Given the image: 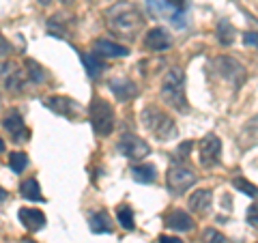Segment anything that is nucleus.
<instances>
[{"label": "nucleus", "mask_w": 258, "mask_h": 243, "mask_svg": "<svg viewBox=\"0 0 258 243\" xmlns=\"http://www.w3.org/2000/svg\"><path fill=\"white\" fill-rule=\"evenodd\" d=\"M103 18H106L108 28L114 35L129 39V41L138 37L140 30L144 28V15L134 3H114L106 9Z\"/></svg>", "instance_id": "f257e3e1"}, {"label": "nucleus", "mask_w": 258, "mask_h": 243, "mask_svg": "<svg viewBox=\"0 0 258 243\" xmlns=\"http://www.w3.org/2000/svg\"><path fill=\"white\" fill-rule=\"evenodd\" d=\"M161 97L170 108H174L176 112H189V103L187 97H185V74L181 69H170L166 71L164 82H161Z\"/></svg>", "instance_id": "f03ea898"}, {"label": "nucleus", "mask_w": 258, "mask_h": 243, "mask_svg": "<svg viewBox=\"0 0 258 243\" xmlns=\"http://www.w3.org/2000/svg\"><path fill=\"white\" fill-rule=\"evenodd\" d=\"M142 125H144V129H147L149 134L155 136L159 142H168V140H172V138L176 136L174 120L168 116L166 112H161L155 106H149V108L142 110Z\"/></svg>", "instance_id": "7ed1b4c3"}, {"label": "nucleus", "mask_w": 258, "mask_h": 243, "mask_svg": "<svg viewBox=\"0 0 258 243\" xmlns=\"http://www.w3.org/2000/svg\"><path fill=\"white\" fill-rule=\"evenodd\" d=\"M88 114H91V125L97 136L112 134V129H114V110H112L110 101L95 97L91 101V108H88Z\"/></svg>", "instance_id": "20e7f679"}, {"label": "nucleus", "mask_w": 258, "mask_h": 243, "mask_svg": "<svg viewBox=\"0 0 258 243\" xmlns=\"http://www.w3.org/2000/svg\"><path fill=\"white\" fill-rule=\"evenodd\" d=\"M215 69L224 80H228L232 86H241L245 82V67L232 56H220L215 58Z\"/></svg>", "instance_id": "39448f33"}, {"label": "nucleus", "mask_w": 258, "mask_h": 243, "mask_svg": "<svg viewBox=\"0 0 258 243\" xmlns=\"http://www.w3.org/2000/svg\"><path fill=\"white\" fill-rule=\"evenodd\" d=\"M166 183H168V190L172 194H181L187 188H191L196 183V174L194 170H189L187 166L183 164H174L168 168V174H166Z\"/></svg>", "instance_id": "423d86ee"}, {"label": "nucleus", "mask_w": 258, "mask_h": 243, "mask_svg": "<svg viewBox=\"0 0 258 243\" xmlns=\"http://www.w3.org/2000/svg\"><path fill=\"white\" fill-rule=\"evenodd\" d=\"M118 151L123 153L129 161H140L151 153V147H149L147 140H142V138L134 136V134H125L118 140Z\"/></svg>", "instance_id": "0eeeda50"}, {"label": "nucleus", "mask_w": 258, "mask_h": 243, "mask_svg": "<svg viewBox=\"0 0 258 243\" xmlns=\"http://www.w3.org/2000/svg\"><path fill=\"white\" fill-rule=\"evenodd\" d=\"M220 153H222V140L215 134H209L198 142V157L205 168H213L220 161Z\"/></svg>", "instance_id": "6e6552de"}, {"label": "nucleus", "mask_w": 258, "mask_h": 243, "mask_svg": "<svg viewBox=\"0 0 258 243\" xmlns=\"http://www.w3.org/2000/svg\"><path fill=\"white\" fill-rule=\"evenodd\" d=\"M45 106L54 110L56 114H60L69 120H76L80 116V103L71 97H62V95H54V97H47L45 99Z\"/></svg>", "instance_id": "1a4fd4ad"}, {"label": "nucleus", "mask_w": 258, "mask_h": 243, "mask_svg": "<svg viewBox=\"0 0 258 243\" xmlns=\"http://www.w3.org/2000/svg\"><path fill=\"white\" fill-rule=\"evenodd\" d=\"M3 84L7 91H13V93H20L22 91V86H24V78H28L26 76V71H22L20 69V65L18 63H5L3 65Z\"/></svg>", "instance_id": "9d476101"}, {"label": "nucleus", "mask_w": 258, "mask_h": 243, "mask_svg": "<svg viewBox=\"0 0 258 243\" xmlns=\"http://www.w3.org/2000/svg\"><path fill=\"white\" fill-rule=\"evenodd\" d=\"M172 45V37L170 32L161 26H155L147 32V37H144V47L151 52H164L168 47Z\"/></svg>", "instance_id": "9b49d317"}, {"label": "nucleus", "mask_w": 258, "mask_h": 243, "mask_svg": "<svg viewBox=\"0 0 258 243\" xmlns=\"http://www.w3.org/2000/svg\"><path fill=\"white\" fill-rule=\"evenodd\" d=\"M5 129L13 138V142H26L28 140V129L24 125V118L18 110H9L5 116Z\"/></svg>", "instance_id": "f8f14e48"}, {"label": "nucleus", "mask_w": 258, "mask_h": 243, "mask_svg": "<svg viewBox=\"0 0 258 243\" xmlns=\"http://www.w3.org/2000/svg\"><path fill=\"white\" fill-rule=\"evenodd\" d=\"M95 54L99 58H123V56L129 54V47L120 45V43H114V41H108V39H99L95 41Z\"/></svg>", "instance_id": "ddd939ff"}, {"label": "nucleus", "mask_w": 258, "mask_h": 243, "mask_svg": "<svg viewBox=\"0 0 258 243\" xmlns=\"http://www.w3.org/2000/svg\"><path fill=\"white\" fill-rule=\"evenodd\" d=\"M18 217H20V222L26 226V230H30V232H37L45 226V215H43V211H39V209H28V207L20 209Z\"/></svg>", "instance_id": "4468645a"}, {"label": "nucleus", "mask_w": 258, "mask_h": 243, "mask_svg": "<svg viewBox=\"0 0 258 243\" xmlns=\"http://www.w3.org/2000/svg\"><path fill=\"white\" fill-rule=\"evenodd\" d=\"M164 224L168 226V228L181 230V232H187V230L194 228V220L185 211H181V209H172V211L164 217Z\"/></svg>", "instance_id": "2eb2a0df"}, {"label": "nucleus", "mask_w": 258, "mask_h": 243, "mask_svg": "<svg viewBox=\"0 0 258 243\" xmlns=\"http://www.w3.org/2000/svg\"><path fill=\"white\" fill-rule=\"evenodd\" d=\"M110 91L116 95V99L120 101H129V99H136L138 97V86H136V82H132V80H112L110 82Z\"/></svg>", "instance_id": "dca6fc26"}, {"label": "nucleus", "mask_w": 258, "mask_h": 243, "mask_svg": "<svg viewBox=\"0 0 258 243\" xmlns=\"http://www.w3.org/2000/svg\"><path fill=\"white\" fill-rule=\"evenodd\" d=\"M211 202H213L211 190H198L189 196V209L194 213L205 215V213H209V209H211Z\"/></svg>", "instance_id": "f3484780"}, {"label": "nucleus", "mask_w": 258, "mask_h": 243, "mask_svg": "<svg viewBox=\"0 0 258 243\" xmlns=\"http://www.w3.org/2000/svg\"><path fill=\"white\" fill-rule=\"evenodd\" d=\"M80 58H82L84 67H86V71H88V76H91V78H99L101 71H106V63H103L97 54L80 52Z\"/></svg>", "instance_id": "a211bd4d"}, {"label": "nucleus", "mask_w": 258, "mask_h": 243, "mask_svg": "<svg viewBox=\"0 0 258 243\" xmlns=\"http://www.w3.org/2000/svg\"><path fill=\"white\" fill-rule=\"evenodd\" d=\"M132 176L138 183H153L157 179V170L149 164H138V166H132Z\"/></svg>", "instance_id": "6ab92c4d"}, {"label": "nucleus", "mask_w": 258, "mask_h": 243, "mask_svg": "<svg viewBox=\"0 0 258 243\" xmlns=\"http://www.w3.org/2000/svg\"><path fill=\"white\" fill-rule=\"evenodd\" d=\"M20 192L26 200H35V202H41L43 200V194L41 188H39V181L37 179H26L20 185Z\"/></svg>", "instance_id": "aec40b11"}, {"label": "nucleus", "mask_w": 258, "mask_h": 243, "mask_svg": "<svg viewBox=\"0 0 258 243\" xmlns=\"http://www.w3.org/2000/svg\"><path fill=\"white\" fill-rule=\"evenodd\" d=\"M91 230L93 232H112V220L106 211H97L91 215Z\"/></svg>", "instance_id": "412c9836"}, {"label": "nucleus", "mask_w": 258, "mask_h": 243, "mask_svg": "<svg viewBox=\"0 0 258 243\" xmlns=\"http://www.w3.org/2000/svg\"><path fill=\"white\" fill-rule=\"evenodd\" d=\"M24 67H26V76L32 80V82H43V80L47 78V74H45V69L39 65L37 60H32V58H28L26 63H24Z\"/></svg>", "instance_id": "4be33fe9"}, {"label": "nucleus", "mask_w": 258, "mask_h": 243, "mask_svg": "<svg viewBox=\"0 0 258 243\" xmlns=\"http://www.w3.org/2000/svg\"><path fill=\"white\" fill-rule=\"evenodd\" d=\"M217 41L222 45H230L235 41V28H232V24H228L226 20H222L217 24Z\"/></svg>", "instance_id": "5701e85b"}, {"label": "nucleus", "mask_w": 258, "mask_h": 243, "mask_svg": "<svg viewBox=\"0 0 258 243\" xmlns=\"http://www.w3.org/2000/svg\"><path fill=\"white\" fill-rule=\"evenodd\" d=\"M232 188L239 190V192H243L245 196H249V198H258V188H256V185H252L249 181H245L243 176H235V179H232Z\"/></svg>", "instance_id": "b1692460"}, {"label": "nucleus", "mask_w": 258, "mask_h": 243, "mask_svg": "<svg viewBox=\"0 0 258 243\" xmlns=\"http://www.w3.org/2000/svg\"><path fill=\"white\" fill-rule=\"evenodd\" d=\"M116 217H118V224L123 226L125 230H134V228H136V222H134V211H132V209H129V207H118Z\"/></svg>", "instance_id": "393cba45"}, {"label": "nucleus", "mask_w": 258, "mask_h": 243, "mask_svg": "<svg viewBox=\"0 0 258 243\" xmlns=\"http://www.w3.org/2000/svg\"><path fill=\"white\" fill-rule=\"evenodd\" d=\"M9 166H11V170L15 174H20L22 170L28 166V155L26 153H11L9 155Z\"/></svg>", "instance_id": "a878e982"}, {"label": "nucleus", "mask_w": 258, "mask_h": 243, "mask_svg": "<svg viewBox=\"0 0 258 243\" xmlns=\"http://www.w3.org/2000/svg\"><path fill=\"white\" fill-rule=\"evenodd\" d=\"M243 134H249V142H252V144H256V142H258V116H256V118H252V120H249V123L245 125Z\"/></svg>", "instance_id": "bb28decb"}, {"label": "nucleus", "mask_w": 258, "mask_h": 243, "mask_svg": "<svg viewBox=\"0 0 258 243\" xmlns=\"http://www.w3.org/2000/svg\"><path fill=\"white\" fill-rule=\"evenodd\" d=\"M205 239H207V243H226V239H224V234H220V232H215V230H207V234H205Z\"/></svg>", "instance_id": "cd10ccee"}, {"label": "nucleus", "mask_w": 258, "mask_h": 243, "mask_svg": "<svg viewBox=\"0 0 258 243\" xmlns=\"http://www.w3.org/2000/svg\"><path fill=\"white\" fill-rule=\"evenodd\" d=\"M247 222H249V226H256V228H258V205L249 207V211H247Z\"/></svg>", "instance_id": "c85d7f7f"}, {"label": "nucleus", "mask_w": 258, "mask_h": 243, "mask_svg": "<svg viewBox=\"0 0 258 243\" xmlns=\"http://www.w3.org/2000/svg\"><path fill=\"white\" fill-rule=\"evenodd\" d=\"M9 52H11V45H9V41L3 37V32H0V58H5V56H9Z\"/></svg>", "instance_id": "c756f323"}, {"label": "nucleus", "mask_w": 258, "mask_h": 243, "mask_svg": "<svg viewBox=\"0 0 258 243\" xmlns=\"http://www.w3.org/2000/svg\"><path fill=\"white\" fill-rule=\"evenodd\" d=\"M191 147H194V142H189V140H185V142L181 144V147H179V151H176V153H179V155H181V159H185V157L189 155Z\"/></svg>", "instance_id": "7c9ffc66"}, {"label": "nucleus", "mask_w": 258, "mask_h": 243, "mask_svg": "<svg viewBox=\"0 0 258 243\" xmlns=\"http://www.w3.org/2000/svg\"><path fill=\"white\" fill-rule=\"evenodd\" d=\"M243 41H245V45H256L258 47V32H245Z\"/></svg>", "instance_id": "2f4dec72"}, {"label": "nucleus", "mask_w": 258, "mask_h": 243, "mask_svg": "<svg viewBox=\"0 0 258 243\" xmlns=\"http://www.w3.org/2000/svg\"><path fill=\"white\" fill-rule=\"evenodd\" d=\"M159 243H183L179 237H161Z\"/></svg>", "instance_id": "473e14b6"}, {"label": "nucleus", "mask_w": 258, "mask_h": 243, "mask_svg": "<svg viewBox=\"0 0 258 243\" xmlns=\"http://www.w3.org/2000/svg\"><path fill=\"white\" fill-rule=\"evenodd\" d=\"M172 7H176V9H183V0H168Z\"/></svg>", "instance_id": "72a5a7b5"}, {"label": "nucleus", "mask_w": 258, "mask_h": 243, "mask_svg": "<svg viewBox=\"0 0 258 243\" xmlns=\"http://www.w3.org/2000/svg\"><path fill=\"white\" fill-rule=\"evenodd\" d=\"M39 5H41V7H47V5H52V0H39Z\"/></svg>", "instance_id": "f704fd0d"}, {"label": "nucleus", "mask_w": 258, "mask_h": 243, "mask_svg": "<svg viewBox=\"0 0 258 243\" xmlns=\"http://www.w3.org/2000/svg\"><path fill=\"white\" fill-rule=\"evenodd\" d=\"M60 3H62V5H74L76 0H60Z\"/></svg>", "instance_id": "c9c22d12"}, {"label": "nucleus", "mask_w": 258, "mask_h": 243, "mask_svg": "<svg viewBox=\"0 0 258 243\" xmlns=\"http://www.w3.org/2000/svg\"><path fill=\"white\" fill-rule=\"evenodd\" d=\"M5 196H7V194L3 192V188H0V200H5Z\"/></svg>", "instance_id": "e433bc0d"}, {"label": "nucleus", "mask_w": 258, "mask_h": 243, "mask_svg": "<svg viewBox=\"0 0 258 243\" xmlns=\"http://www.w3.org/2000/svg\"><path fill=\"white\" fill-rule=\"evenodd\" d=\"M3 151H5V142H3V140H0V153H3Z\"/></svg>", "instance_id": "4c0bfd02"}, {"label": "nucleus", "mask_w": 258, "mask_h": 243, "mask_svg": "<svg viewBox=\"0 0 258 243\" xmlns=\"http://www.w3.org/2000/svg\"><path fill=\"white\" fill-rule=\"evenodd\" d=\"M24 243H35V241H30V239H28V241H24Z\"/></svg>", "instance_id": "58836bf2"}]
</instances>
